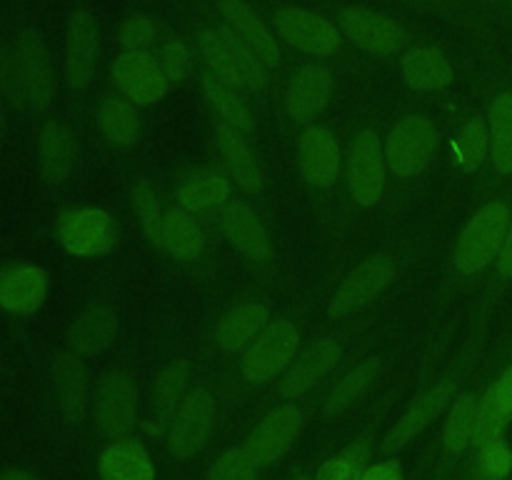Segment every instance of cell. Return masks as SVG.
Segmentation results:
<instances>
[{
	"mask_svg": "<svg viewBox=\"0 0 512 480\" xmlns=\"http://www.w3.org/2000/svg\"><path fill=\"white\" fill-rule=\"evenodd\" d=\"M205 233L198 223V215L183 208H170L163 218V238L160 250L178 263H193L203 255Z\"/></svg>",
	"mask_w": 512,
	"mask_h": 480,
	"instance_id": "34",
	"label": "cell"
},
{
	"mask_svg": "<svg viewBox=\"0 0 512 480\" xmlns=\"http://www.w3.org/2000/svg\"><path fill=\"white\" fill-rule=\"evenodd\" d=\"M0 480H40V478L25 468H5L0 470Z\"/></svg>",
	"mask_w": 512,
	"mask_h": 480,
	"instance_id": "48",
	"label": "cell"
},
{
	"mask_svg": "<svg viewBox=\"0 0 512 480\" xmlns=\"http://www.w3.org/2000/svg\"><path fill=\"white\" fill-rule=\"evenodd\" d=\"M113 85L118 95L138 108H150L168 95L170 80L165 78L160 60L148 50H125L113 60Z\"/></svg>",
	"mask_w": 512,
	"mask_h": 480,
	"instance_id": "11",
	"label": "cell"
},
{
	"mask_svg": "<svg viewBox=\"0 0 512 480\" xmlns=\"http://www.w3.org/2000/svg\"><path fill=\"white\" fill-rule=\"evenodd\" d=\"M508 3H510V8H512V0H508Z\"/></svg>",
	"mask_w": 512,
	"mask_h": 480,
	"instance_id": "51",
	"label": "cell"
},
{
	"mask_svg": "<svg viewBox=\"0 0 512 480\" xmlns=\"http://www.w3.org/2000/svg\"><path fill=\"white\" fill-rule=\"evenodd\" d=\"M233 180L225 170L218 168H195L175 188L178 208L193 215L220 213L233 200Z\"/></svg>",
	"mask_w": 512,
	"mask_h": 480,
	"instance_id": "23",
	"label": "cell"
},
{
	"mask_svg": "<svg viewBox=\"0 0 512 480\" xmlns=\"http://www.w3.org/2000/svg\"><path fill=\"white\" fill-rule=\"evenodd\" d=\"M273 20L278 38L285 40L290 48L300 50V53L313 55V58H333V55L340 53L343 33L325 15L288 5V8H280L273 15Z\"/></svg>",
	"mask_w": 512,
	"mask_h": 480,
	"instance_id": "10",
	"label": "cell"
},
{
	"mask_svg": "<svg viewBox=\"0 0 512 480\" xmlns=\"http://www.w3.org/2000/svg\"><path fill=\"white\" fill-rule=\"evenodd\" d=\"M305 415L303 410L295 403H283L275 405L273 410L263 415L258 423L253 425V430L245 438L243 448L248 450L250 458L260 465V468H268L275 465L298 440L300 430H303Z\"/></svg>",
	"mask_w": 512,
	"mask_h": 480,
	"instance_id": "13",
	"label": "cell"
},
{
	"mask_svg": "<svg viewBox=\"0 0 512 480\" xmlns=\"http://www.w3.org/2000/svg\"><path fill=\"white\" fill-rule=\"evenodd\" d=\"M345 168L338 135L325 125H308L298 138V173L310 188H333Z\"/></svg>",
	"mask_w": 512,
	"mask_h": 480,
	"instance_id": "14",
	"label": "cell"
},
{
	"mask_svg": "<svg viewBox=\"0 0 512 480\" xmlns=\"http://www.w3.org/2000/svg\"><path fill=\"white\" fill-rule=\"evenodd\" d=\"M138 400V383L130 370L115 368L103 373L90 398L95 428L110 440L130 438L138 428Z\"/></svg>",
	"mask_w": 512,
	"mask_h": 480,
	"instance_id": "3",
	"label": "cell"
},
{
	"mask_svg": "<svg viewBox=\"0 0 512 480\" xmlns=\"http://www.w3.org/2000/svg\"><path fill=\"white\" fill-rule=\"evenodd\" d=\"M98 480H158L153 453L133 435L113 440L98 458Z\"/></svg>",
	"mask_w": 512,
	"mask_h": 480,
	"instance_id": "27",
	"label": "cell"
},
{
	"mask_svg": "<svg viewBox=\"0 0 512 480\" xmlns=\"http://www.w3.org/2000/svg\"><path fill=\"white\" fill-rule=\"evenodd\" d=\"M208 480H260V465L245 448H228L218 455Z\"/></svg>",
	"mask_w": 512,
	"mask_h": 480,
	"instance_id": "42",
	"label": "cell"
},
{
	"mask_svg": "<svg viewBox=\"0 0 512 480\" xmlns=\"http://www.w3.org/2000/svg\"><path fill=\"white\" fill-rule=\"evenodd\" d=\"M495 265H498L500 278H505V280L512 278V220H510L508 233H505L503 248H500V255H498V260H495Z\"/></svg>",
	"mask_w": 512,
	"mask_h": 480,
	"instance_id": "47",
	"label": "cell"
},
{
	"mask_svg": "<svg viewBox=\"0 0 512 480\" xmlns=\"http://www.w3.org/2000/svg\"><path fill=\"white\" fill-rule=\"evenodd\" d=\"M118 38L125 50H145L148 45L155 43V38H158V28H155L150 15L138 13L125 18V23L120 25Z\"/></svg>",
	"mask_w": 512,
	"mask_h": 480,
	"instance_id": "45",
	"label": "cell"
},
{
	"mask_svg": "<svg viewBox=\"0 0 512 480\" xmlns=\"http://www.w3.org/2000/svg\"><path fill=\"white\" fill-rule=\"evenodd\" d=\"M370 463H373V440L368 435H360L340 453L323 460L313 480H360Z\"/></svg>",
	"mask_w": 512,
	"mask_h": 480,
	"instance_id": "38",
	"label": "cell"
},
{
	"mask_svg": "<svg viewBox=\"0 0 512 480\" xmlns=\"http://www.w3.org/2000/svg\"><path fill=\"white\" fill-rule=\"evenodd\" d=\"M475 478L478 480H508L512 473V448L508 440L498 438L475 448Z\"/></svg>",
	"mask_w": 512,
	"mask_h": 480,
	"instance_id": "41",
	"label": "cell"
},
{
	"mask_svg": "<svg viewBox=\"0 0 512 480\" xmlns=\"http://www.w3.org/2000/svg\"><path fill=\"white\" fill-rule=\"evenodd\" d=\"M288 480H313V475H308V473H295V475H290Z\"/></svg>",
	"mask_w": 512,
	"mask_h": 480,
	"instance_id": "50",
	"label": "cell"
},
{
	"mask_svg": "<svg viewBox=\"0 0 512 480\" xmlns=\"http://www.w3.org/2000/svg\"><path fill=\"white\" fill-rule=\"evenodd\" d=\"M78 165V140L73 130L58 118L40 125L38 133V170L45 185H63Z\"/></svg>",
	"mask_w": 512,
	"mask_h": 480,
	"instance_id": "22",
	"label": "cell"
},
{
	"mask_svg": "<svg viewBox=\"0 0 512 480\" xmlns=\"http://www.w3.org/2000/svg\"><path fill=\"white\" fill-rule=\"evenodd\" d=\"M512 423V365L498 375V380L485 388L478 398V413H475L473 448L503 438V433Z\"/></svg>",
	"mask_w": 512,
	"mask_h": 480,
	"instance_id": "30",
	"label": "cell"
},
{
	"mask_svg": "<svg viewBox=\"0 0 512 480\" xmlns=\"http://www.w3.org/2000/svg\"><path fill=\"white\" fill-rule=\"evenodd\" d=\"M383 148L390 173L400 180H413L433 163L438 153V130L425 115H405L390 128Z\"/></svg>",
	"mask_w": 512,
	"mask_h": 480,
	"instance_id": "6",
	"label": "cell"
},
{
	"mask_svg": "<svg viewBox=\"0 0 512 480\" xmlns=\"http://www.w3.org/2000/svg\"><path fill=\"white\" fill-rule=\"evenodd\" d=\"M215 428V398L210 390L195 388L185 395L178 413L170 420L165 445L170 458L178 463H188L205 450Z\"/></svg>",
	"mask_w": 512,
	"mask_h": 480,
	"instance_id": "8",
	"label": "cell"
},
{
	"mask_svg": "<svg viewBox=\"0 0 512 480\" xmlns=\"http://www.w3.org/2000/svg\"><path fill=\"white\" fill-rule=\"evenodd\" d=\"M512 208L508 200H490L470 215L453 248V265L460 275H480L498 260Z\"/></svg>",
	"mask_w": 512,
	"mask_h": 480,
	"instance_id": "1",
	"label": "cell"
},
{
	"mask_svg": "<svg viewBox=\"0 0 512 480\" xmlns=\"http://www.w3.org/2000/svg\"><path fill=\"white\" fill-rule=\"evenodd\" d=\"M0 98H3V103L13 105V108H25L13 43L0 45Z\"/></svg>",
	"mask_w": 512,
	"mask_h": 480,
	"instance_id": "44",
	"label": "cell"
},
{
	"mask_svg": "<svg viewBox=\"0 0 512 480\" xmlns=\"http://www.w3.org/2000/svg\"><path fill=\"white\" fill-rule=\"evenodd\" d=\"M338 28L355 48L370 55H398L408 45V33L398 20L365 8H343Z\"/></svg>",
	"mask_w": 512,
	"mask_h": 480,
	"instance_id": "15",
	"label": "cell"
},
{
	"mask_svg": "<svg viewBox=\"0 0 512 480\" xmlns=\"http://www.w3.org/2000/svg\"><path fill=\"white\" fill-rule=\"evenodd\" d=\"M215 148H218V155L223 158L225 173L230 175V180L240 190H245V193H260L263 190V165H260L258 155H255L253 145L248 143L245 133L218 123V128H215Z\"/></svg>",
	"mask_w": 512,
	"mask_h": 480,
	"instance_id": "25",
	"label": "cell"
},
{
	"mask_svg": "<svg viewBox=\"0 0 512 480\" xmlns=\"http://www.w3.org/2000/svg\"><path fill=\"white\" fill-rule=\"evenodd\" d=\"M218 228L230 248L253 263H265L273 253L270 233L258 210L245 200H230L218 213Z\"/></svg>",
	"mask_w": 512,
	"mask_h": 480,
	"instance_id": "18",
	"label": "cell"
},
{
	"mask_svg": "<svg viewBox=\"0 0 512 480\" xmlns=\"http://www.w3.org/2000/svg\"><path fill=\"white\" fill-rule=\"evenodd\" d=\"M138 110V105L125 100L123 95H110V98L100 100L95 120H98V130L105 143L118 150L133 148L143 133Z\"/></svg>",
	"mask_w": 512,
	"mask_h": 480,
	"instance_id": "32",
	"label": "cell"
},
{
	"mask_svg": "<svg viewBox=\"0 0 512 480\" xmlns=\"http://www.w3.org/2000/svg\"><path fill=\"white\" fill-rule=\"evenodd\" d=\"M120 330L118 310L110 303H90L80 310L68 328V350L78 358L103 353Z\"/></svg>",
	"mask_w": 512,
	"mask_h": 480,
	"instance_id": "24",
	"label": "cell"
},
{
	"mask_svg": "<svg viewBox=\"0 0 512 480\" xmlns=\"http://www.w3.org/2000/svg\"><path fill=\"white\" fill-rule=\"evenodd\" d=\"M360 480H405V468L403 463L395 458L373 460V463L365 468L363 478Z\"/></svg>",
	"mask_w": 512,
	"mask_h": 480,
	"instance_id": "46",
	"label": "cell"
},
{
	"mask_svg": "<svg viewBox=\"0 0 512 480\" xmlns=\"http://www.w3.org/2000/svg\"><path fill=\"white\" fill-rule=\"evenodd\" d=\"M3 133H5V103L3 98H0V138H3Z\"/></svg>",
	"mask_w": 512,
	"mask_h": 480,
	"instance_id": "49",
	"label": "cell"
},
{
	"mask_svg": "<svg viewBox=\"0 0 512 480\" xmlns=\"http://www.w3.org/2000/svg\"><path fill=\"white\" fill-rule=\"evenodd\" d=\"M130 205H133V213L138 218L140 230H143L145 240H148L153 248L160 250V238H163V208H160L158 190L148 183V180H138L130 190Z\"/></svg>",
	"mask_w": 512,
	"mask_h": 480,
	"instance_id": "40",
	"label": "cell"
},
{
	"mask_svg": "<svg viewBox=\"0 0 512 480\" xmlns=\"http://www.w3.org/2000/svg\"><path fill=\"white\" fill-rule=\"evenodd\" d=\"M158 60H160V68H163L165 78L170 80V85L185 83V80H188L195 70L193 48H190V45L180 38L168 40V43L160 48Z\"/></svg>",
	"mask_w": 512,
	"mask_h": 480,
	"instance_id": "43",
	"label": "cell"
},
{
	"mask_svg": "<svg viewBox=\"0 0 512 480\" xmlns=\"http://www.w3.org/2000/svg\"><path fill=\"white\" fill-rule=\"evenodd\" d=\"M200 88H203L205 100H208L210 110H213L215 118L220 120V125H228V128L240 130V133L245 135L253 133L255 115L235 85L225 83L218 75L205 70L203 80H200Z\"/></svg>",
	"mask_w": 512,
	"mask_h": 480,
	"instance_id": "33",
	"label": "cell"
},
{
	"mask_svg": "<svg viewBox=\"0 0 512 480\" xmlns=\"http://www.w3.org/2000/svg\"><path fill=\"white\" fill-rule=\"evenodd\" d=\"M100 63V28L90 10H73L65 30V80L73 90H85Z\"/></svg>",
	"mask_w": 512,
	"mask_h": 480,
	"instance_id": "16",
	"label": "cell"
},
{
	"mask_svg": "<svg viewBox=\"0 0 512 480\" xmlns=\"http://www.w3.org/2000/svg\"><path fill=\"white\" fill-rule=\"evenodd\" d=\"M453 155L455 163L465 173H475L483 168L485 160L490 158V135H488V120L475 115L468 123L460 128V133L453 140Z\"/></svg>",
	"mask_w": 512,
	"mask_h": 480,
	"instance_id": "39",
	"label": "cell"
},
{
	"mask_svg": "<svg viewBox=\"0 0 512 480\" xmlns=\"http://www.w3.org/2000/svg\"><path fill=\"white\" fill-rule=\"evenodd\" d=\"M458 395V378L455 375H445L438 383L430 385L428 390L418 395L413 403L405 408V413L395 420L393 428L385 433L383 438V453L395 455L400 450L408 448L413 440H418L445 410L450 408V403Z\"/></svg>",
	"mask_w": 512,
	"mask_h": 480,
	"instance_id": "9",
	"label": "cell"
},
{
	"mask_svg": "<svg viewBox=\"0 0 512 480\" xmlns=\"http://www.w3.org/2000/svg\"><path fill=\"white\" fill-rule=\"evenodd\" d=\"M50 293L48 270L35 263H10L0 270V310L10 315H33Z\"/></svg>",
	"mask_w": 512,
	"mask_h": 480,
	"instance_id": "20",
	"label": "cell"
},
{
	"mask_svg": "<svg viewBox=\"0 0 512 480\" xmlns=\"http://www.w3.org/2000/svg\"><path fill=\"white\" fill-rule=\"evenodd\" d=\"M395 280V260L385 253H375L365 258L363 263L355 265L343 283L335 288L333 298H330L328 313L333 318H343V315L355 313V310L365 308L373 303L378 295L385 293L390 283Z\"/></svg>",
	"mask_w": 512,
	"mask_h": 480,
	"instance_id": "12",
	"label": "cell"
},
{
	"mask_svg": "<svg viewBox=\"0 0 512 480\" xmlns=\"http://www.w3.org/2000/svg\"><path fill=\"white\" fill-rule=\"evenodd\" d=\"M50 373H53V393L58 413L63 415L65 423L80 425L90 408V398H93L85 360L65 348L63 353L55 355Z\"/></svg>",
	"mask_w": 512,
	"mask_h": 480,
	"instance_id": "21",
	"label": "cell"
},
{
	"mask_svg": "<svg viewBox=\"0 0 512 480\" xmlns=\"http://www.w3.org/2000/svg\"><path fill=\"white\" fill-rule=\"evenodd\" d=\"M55 235L73 258H103L120 240L118 220L98 205H78L60 213Z\"/></svg>",
	"mask_w": 512,
	"mask_h": 480,
	"instance_id": "5",
	"label": "cell"
},
{
	"mask_svg": "<svg viewBox=\"0 0 512 480\" xmlns=\"http://www.w3.org/2000/svg\"><path fill=\"white\" fill-rule=\"evenodd\" d=\"M380 378V360L378 358H365L363 363L353 365L338 383L330 388L328 398L323 403V413L328 418H338V415L348 413L353 405H358L370 390L375 388Z\"/></svg>",
	"mask_w": 512,
	"mask_h": 480,
	"instance_id": "35",
	"label": "cell"
},
{
	"mask_svg": "<svg viewBox=\"0 0 512 480\" xmlns=\"http://www.w3.org/2000/svg\"><path fill=\"white\" fill-rule=\"evenodd\" d=\"M300 328L288 318L270 320L268 328L240 353V375L248 385H268L283 378L300 353Z\"/></svg>",
	"mask_w": 512,
	"mask_h": 480,
	"instance_id": "2",
	"label": "cell"
},
{
	"mask_svg": "<svg viewBox=\"0 0 512 480\" xmlns=\"http://www.w3.org/2000/svg\"><path fill=\"white\" fill-rule=\"evenodd\" d=\"M190 375H193V370H190L188 360H173L160 370L153 383V415L145 423L150 435H158V438L168 435L170 420L178 413L185 395L190 393Z\"/></svg>",
	"mask_w": 512,
	"mask_h": 480,
	"instance_id": "28",
	"label": "cell"
},
{
	"mask_svg": "<svg viewBox=\"0 0 512 480\" xmlns=\"http://www.w3.org/2000/svg\"><path fill=\"white\" fill-rule=\"evenodd\" d=\"M403 80L415 93H438L453 85L455 68L448 55L433 45L410 48L400 60Z\"/></svg>",
	"mask_w": 512,
	"mask_h": 480,
	"instance_id": "31",
	"label": "cell"
},
{
	"mask_svg": "<svg viewBox=\"0 0 512 480\" xmlns=\"http://www.w3.org/2000/svg\"><path fill=\"white\" fill-rule=\"evenodd\" d=\"M490 163L500 175H512V93H498L488 108Z\"/></svg>",
	"mask_w": 512,
	"mask_h": 480,
	"instance_id": "36",
	"label": "cell"
},
{
	"mask_svg": "<svg viewBox=\"0 0 512 480\" xmlns=\"http://www.w3.org/2000/svg\"><path fill=\"white\" fill-rule=\"evenodd\" d=\"M343 360V345L333 338H320L300 350L290 368L285 370L278 383V393L283 400H298L305 393L323 383Z\"/></svg>",
	"mask_w": 512,
	"mask_h": 480,
	"instance_id": "17",
	"label": "cell"
},
{
	"mask_svg": "<svg viewBox=\"0 0 512 480\" xmlns=\"http://www.w3.org/2000/svg\"><path fill=\"white\" fill-rule=\"evenodd\" d=\"M388 173L383 138L370 128L358 130L345 153V183L353 203L363 210L375 208L388 188Z\"/></svg>",
	"mask_w": 512,
	"mask_h": 480,
	"instance_id": "4",
	"label": "cell"
},
{
	"mask_svg": "<svg viewBox=\"0 0 512 480\" xmlns=\"http://www.w3.org/2000/svg\"><path fill=\"white\" fill-rule=\"evenodd\" d=\"M13 53L25 108L45 113L55 100V68L43 35L35 28H20L13 38Z\"/></svg>",
	"mask_w": 512,
	"mask_h": 480,
	"instance_id": "7",
	"label": "cell"
},
{
	"mask_svg": "<svg viewBox=\"0 0 512 480\" xmlns=\"http://www.w3.org/2000/svg\"><path fill=\"white\" fill-rule=\"evenodd\" d=\"M333 93L335 78L323 63L300 65L285 88V113L293 123L313 125V120L328 108Z\"/></svg>",
	"mask_w": 512,
	"mask_h": 480,
	"instance_id": "19",
	"label": "cell"
},
{
	"mask_svg": "<svg viewBox=\"0 0 512 480\" xmlns=\"http://www.w3.org/2000/svg\"><path fill=\"white\" fill-rule=\"evenodd\" d=\"M220 15L225 18V25L235 30L255 53L260 55L268 70L278 68L280 65V40L278 33H273L268 23L258 15L253 5L245 0H218Z\"/></svg>",
	"mask_w": 512,
	"mask_h": 480,
	"instance_id": "26",
	"label": "cell"
},
{
	"mask_svg": "<svg viewBox=\"0 0 512 480\" xmlns=\"http://www.w3.org/2000/svg\"><path fill=\"white\" fill-rule=\"evenodd\" d=\"M270 308L263 300H245L223 315L215 325L213 340L223 353H243L270 323Z\"/></svg>",
	"mask_w": 512,
	"mask_h": 480,
	"instance_id": "29",
	"label": "cell"
},
{
	"mask_svg": "<svg viewBox=\"0 0 512 480\" xmlns=\"http://www.w3.org/2000/svg\"><path fill=\"white\" fill-rule=\"evenodd\" d=\"M475 413H478V395L458 393L450 403L443 423V450L448 455H460L468 445H473Z\"/></svg>",
	"mask_w": 512,
	"mask_h": 480,
	"instance_id": "37",
	"label": "cell"
}]
</instances>
